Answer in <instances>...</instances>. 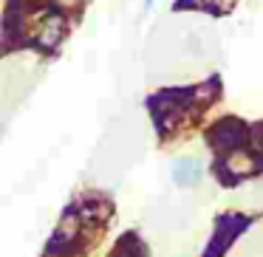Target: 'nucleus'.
<instances>
[{
	"mask_svg": "<svg viewBox=\"0 0 263 257\" xmlns=\"http://www.w3.org/2000/svg\"><path fill=\"white\" fill-rule=\"evenodd\" d=\"M252 136V127H246L240 119H235V116H227V119H221L218 125L210 127V133H206V139H210L212 150L218 153V159H223V155H232L238 153V150H243V144L249 142Z\"/></svg>",
	"mask_w": 263,
	"mask_h": 257,
	"instance_id": "1",
	"label": "nucleus"
},
{
	"mask_svg": "<svg viewBox=\"0 0 263 257\" xmlns=\"http://www.w3.org/2000/svg\"><path fill=\"white\" fill-rule=\"evenodd\" d=\"M246 218H238V215H221L215 223V232L210 238V246H206V254L204 257H223V251L232 246V240L243 232L246 226Z\"/></svg>",
	"mask_w": 263,
	"mask_h": 257,
	"instance_id": "2",
	"label": "nucleus"
},
{
	"mask_svg": "<svg viewBox=\"0 0 263 257\" xmlns=\"http://www.w3.org/2000/svg\"><path fill=\"white\" fill-rule=\"evenodd\" d=\"M170 175L176 187H195L204 178V161L195 159V155H178L170 161Z\"/></svg>",
	"mask_w": 263,
	"mask_h": 257,
	"instance_id": "3",
	"label": "nucleus"
},
{
	"mask_svg": "<svg viewBox=\"0 0 263 257\" xmlns=\"http://www.w3.org/2000/svg\"><path fill=\"white\" fill-rule=\"evenodd\" d=\"M153 3H156V0H144V6H147V9H150V6H153Z\"/></svg>",
	"mask_w": 263,
	"mask_h": 257,
	"instance_id": "4",
	"label": "nucleus"
}]
</instances>
